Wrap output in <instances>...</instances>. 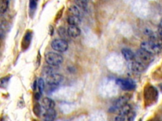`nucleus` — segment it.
<instances>
[{"instance_id": "nucleus-1", "label": "nucleus", "mask_w": 162, "mask_h": 121, "mask_svg": "<svg viewBox=\"0 0 162 121\" xmlns=\"http://www.w3.org/2000/svg\"><path fill=\"white\" fill-rule=\"evenodd\" d=\"M63 80H64V77L60 74L53 73L47 75L46 78L47 90L49 92L55 90L62 83Z\"/></svg>"}, {"instance_id": "nucleus-2", "label": "nucleus", "mask_w": 162, "mask_h": 121, "mask_svg": "<svg viewBox=\"0 0 162 121\" xmlns=\"http://www.w3.org/2000/svg\"><path fill=\"white\" fill-rule=\"evenodd\" d=\"M141 49H143L153 55L158 54L162 49L161 45L153 40H150V41H145L141 44Z\"/></svg>"}, {"instance_id": "nucleus-3", "label": "nucleus", "mask_w": 162, "mask_h": 121, "mask_svg": "<svg viewBox=\"0 0 162 121\" xmlns=\"http://www.w3.org/2000/svg\"><path fill=\"white\" fill-rule=\"evenodd\" d=\"M45 60L47 64L51 66H57L61 64L64 58L61 54L55 52H49L45 55Z\"/></svg>"}, {"instance_id": "nucleus-4", "label": "nucleus", "mask_w": 162, "mask_h": 121, "mask_svg": "<svg viewBox=\"0 0 162 121\" xmlns=\"http://www.w3.org/2000/svg\"><path fill=\"white\" fill-rule=\"evenodd\" d=\"M130 97L129 95H123L122 97L119 98L117 100H116L114 102L113 105L110 107V108L109 109L110 112L114 113L116 112H119L121 108H122L124 105L127 104L128 101L130 100Z\"/></svg>"}, {"instance_id": "nucleus-5", "label": "nucleus", "mask_w": 162, "mask_h": 121, "mask_svg": "<svg viewBox=\"0 0 162 121\" xmlns=\"http://www.w3.org/2000/svg\"><path fill=\"white\" fill-rule=\"evenodd\" d=\"M136 57L137 58V60L148 65L153 61L154 55L151 54L145 50H143L142 49H140L136 52Z\"/></svg>"}, {"instance_id": "nucleus-6", "label": "nucleus", "mask_w": 162, "mask_h": 121, "mask_svg": "<svg viewBox=\"0 0 162 121\" xmlns=\"http://www.w3.org/2000/svg\"><path fill=\"white\" fill-rule=\"evenodd\" d=\"M115 83L121 89L126 91H131L136 88V83L130 79L119 78L116 79Z\"/></svg>"}, {"instance_id": "nucleus-7", "label": "nucleus", "mask_w": 162, "mask_h": 121, "mask_svg": "<svg viewBox=\"0 0 162 121\" xmlns=\"http://www.w3.org/2000/svg\"><path fill=\"white\" fill-rule=\"evenodd\" d=\"M51 46L53 50L59 52H64L68 49L69 44L67 40L62 39H58L53 40L51 44Z\"/></svg>"}, {"instance_id": "nucleus-8", "label": "nucleus", "mask_w": 162, "mask_h": 121, "mask_svg": "<svg viewBox=\"0 0 162 121\" xmlns=\"http://www.w3.org/2000/svg\"><path fill=\"white\" fill-rule=\"evenodd\" d=\"M144 95L147 101H155L158 97V91L155 87L150 85L146 88Z\"/></svg>"}, {"instance_id": "nucleus-9", "label": "nucleus", "mask_w": 162, "mask_h": 121, "mask_svg": "<svg viewBox=\"0 0 162 121\" xmlns=\"http://www.w3.org/2000/svg\"><path fill=\"white\" fill-rule=\"evenodd\" d=\"M146 64L142 63L141 61H139L136 59L131 61V63L130 64V69L135 73H142L146 70Z\"/></svg>"}, {"instance_id": "nucleus-10", "label": "nucleus", "mask_w": 162, "mask_h": 121, "mask_svg": "<svg viewBox=\"0 0 162 121\" xmlns=\"http://www.w3.org/2000/svg\"><path fill=\"white\" fill-rule=\"evenodd\" d=\"M56 117V112L53 109H49L45 110V112L43 114V118L44 121H53Z\"/></svg>"}, {"instance_id": "nucleus-11", "label": "nucleus", "mask_w": 162, "mask_h": 121, "mask_svg": "<svg viewBox=\"0 0 162 121\" xmlns=\"http://www.w3.org/2000/svg\"><path fill=\"white\" fill-rule=\"evenodd\" d=\"M67 32L70 37L75 38L79 37L80 34V30L78 27V26L70 25L67 29Z\"/></svg>"}, {"instance_id": "nucleus-12", "label": "nucleus", "mask_w": 162, "mask_h": 121, "mask_svg": "<svg viewBox=\"0 0 162 121\" xmlns=\"http://www.w3.org/2000/svg\"><path fill=\"white\" fill-rule=\"evenodd\" d=\"M122 54L125 60L129 61H132L136 59V54L129 49L124 48L122 50Z\"/></svg>"}, {"instance_id": "nucleus-13", "label": "nucleus", "mask_w": 162, "mask_h": 121, "mask_svg": "<svg viewBox=\"0 0 162 121\" xmlns=\"http://www.w3.org/2000/svg\"><path fill=\"white\" fill-rule=\"evenodd\" d=\"M41 105L43 107V108L45 110H46L54 109L55 104V102H54L52 99H51V98L46 97L43 99Z\"/></svg>"}, {"instance_id": "nucleus-14", "label": "nucleus", "mask_w": 162, "mask_h": 121, "mask_svg": "<svg viewBox=\"0 0 162 121\" xmlns=\"http://www.w3.org/2000/svg\"><path fill=\"white\" fill-rule=\"evenodd\" d=\"M67 21H68V23L70 25L77 26L80 24L81 19L80 17L70 15V16H69L68 19H67Z\"/></svg>"}, {"instance_id": "nucleus-15", "label": "nucleus", "mask_w": 162, "mask_h": 121, "mask_svg": "<svg viewBox=\"0 0 162 121\" xmlns=\"http://www.w3.org/2000/svg\"><path fill=\"white\" fill-rule=\"evenodd\" d=\"M132 111V107L130 104H126L124 105L122 108H121L119 112H118V114L120 115H125L129 114L130 112Z\"/></svg>"}, {"instance_id": "nucleus-16", "label": "nucleus", "mask_w": 162, "mask_h": 121, "mask_svg": "<svg viewBox=\"0 0 162 121\" xmlns=\"http://www.w3.org/2000/svg\"><path fill=\"white\" fill-rule=\"evenodd\" d=\"M69 11L72 15L77 16L79 17H81V16H82V13L80 11V8L77 5L71 6L69 9Z\"/></svg>"}, {"instance_id": "nucleus-17", "label": "nucleus", "mask_w": 162, "mask_h": 121, "mask_svg": "<svg viewBox=\"0 0 162 121\" xmlns=\"http://www.w3.org/2000/svg\"><path fill=\"white\" fill-rule=\"evenodd\" d=\"M77 6L83 10H86L88 5V0H75Z\"/></svg>"}, {"instance_id": "nucleus-18", "label": "nucleus", "mask_w": 162, "mask_h": 121, "mask_svg": "<svg viewBox=\"0 0 162 121\" xmlns=\"http://www.w3.org/2000/svg\"><path fill=\"white\" fill-rule=\"evenodd\" d=\"M8 0H1V3H0V12H1V14L7 11L8 7Z\"/></svg>"}, {"instance_id": "nucleus-19", "label": "nucleus", "mask_w": 162, "mask_h": 121, "mask_svg": "<svg viewBox=\"0 0 162 121\" xmlns=\"http://www.w3.org/2000/svg\"><path fill=\"white\" fill-rule=\"evenodd\" d=\"M58 34H59L62 39L65 40H67L68 37H70L68 34V32H67V30L66 31V30L63 27H60L59 29H58Z\"/></svg>"}, {"instance_id": "nucleus-20", "label": "nucleus", "mask_w": 162, "mask_h": 121, "mask_svg": "<svg viewBox=\"0 0 162 121\" xmlns=\"http://www.w3.org/2000/svg\"><path fill=\"white\" fill-rule=\"evenodd\" d=\"M38 88L39 90V93L41 94H42L43 92L44 91V89L45 88V83L43 79L42 78H39L38 81Z\"/></svg>"}, {"instance_id": "nucleus-21", "label": "nucleus", "mask_w": 162, "mask_h": 121, "mask_svg": "<svg viewBox=\"0 0 162 121\" xmlns=\"http://www.w3.org/2000/svg\"><path fill=\"white\" fill-rule=\"evenodd\" d=\"M34 112L38 117H39V115H41V106L39 104H37L34 105Z\"/></svg>"}, {"instance_id": "nucleus-22", "label": "nucleus", "mask_w": 162, "mask_h": 121, "mask_svg": "<svg viewBox=\"0 0 162 121\" xmlns=\"http://www.w3.org/2000/svg\"><path fill=\"white\" fill-rule=\"evenodd\" d=\"M37 5L36 0H29V7L32 11H34Z\"/></svg>"}, {"instance_id": "nucleus-23", "label": "nucleus", "mask_w": 162, "mask_h": 121, "mask_svg": "<svg viewBox=\"0 0 162 121\" xmlns=\"http://www.w3.org/2000/svg\"><path fill=\"white\" fill-rule=\"evenodd\" d=\"M9 79H10V77H4L1 79V86L2 87L7 85V83L8 82Z\"/></svg>"}, {"instance_id": "nucleus-24", "label": "nucleus", "mask_w": 162, "mask_h": 121, "mask_svg": "<svg viewBox=\"0 0 162 121\" xmlns=\"http://www.w3.org/2000/svg\"><path fill=\"white\" fill-rule=\"evenodd\" d=\"M158 35L161 41H162V28H159L158 30Z\"/></svg>"}, {"instance_id": "nucleus-25", "label": "nucleus", "mask_w": 162, "mask_h": 121, "mask_svg": "<svg viewBox=\"0 0 162 121\" xmlns=\"http://www.w3.org/2000/svg\"><path fill=\"white\" fill-rule=\"evenodd\" d=\"M159 26H160V28H162V19L161 20V21H160V22Z\"/></svg>"}, {"instance_id": "nucleus-26", "label": "nucleus", "mask_w": 162, "mask_h": 121, "mask_svg": "<svg viewBox=\"0 0 162 121\" xmlns=\"http://www.w3.org/2000/svg\"><path fill=\"white\" fill-rule=\"evenodd\" d=\"M35 121H36V120H35Z\"/></svg>"}]
</instances>
